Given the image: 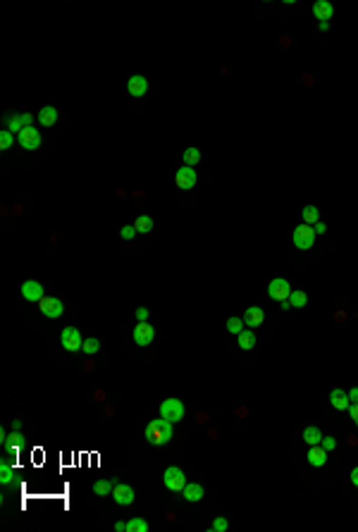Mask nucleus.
<instances>
[{
  "instance_id": "nucleus-28",
  "label": "nucleus",
  "mask_w": 358,
  "mask_h": 532,
  "mask_svg": "<svg viewBox=\"0 0 358 532\" xmlns=\"http://www.w3.org/2000/svg\"><path fill=\"white\" fill-rule=\"evenodd\" d=\"M182 158H184V165L193 167V165H196V162L201 160V151H198V148H186Z\"/></svg>"
},
{
  "instance_id": "nucleus-11",
  "label": "nucleus",
  "mask_w": 358,
  "mask_h": 532,
  "mask_svg": "<svg viewBox=\"0 0 358 532\" xmlns=\"http://www.w3.org/2000/svg\"><path fill=\"white\" fill-rule=\"evenodd\" d=\"M17 141H19V146L24 148V151H36V148L41 146V134H38V129H34V127H27V129H22Z\"/></svg>"
},
{
  "instance_id": "nucleus-10",
  "label": "nucleus",
  "mask_w": 358,
  "mask_h": 532,
  "mask_svg": "<svg viewBox=\"0 0 358 532\" xmlns=\"http://www.w3.org/2000/svg\"><path fill=\"white\" fill-rule=\"evenodd\" d=\"M38 308H41V313L46 315V318H50V320H57L65 313V305H62V301L60 298H53V296H46L38 303Z\"/></svg>"
},
{
  "instance_id": "nucleus-38",
  "label": "nucleus",
  "mask_w": 358,
  "mask_h": 532,
  "mask_svg": "<svg viewBox=\"0 0 358 532\" xmlns=\"http://www.w3.org/2000/svg\"><path fill=\"white\" fill-rule=\"evenodd\" d=\"M346 411H349V415H351V420L358 425V403H351V406L346 408Z\"/></svg>"
},
{
  "instance_id": "nucleus-17",
  "label": "nucleus",
  "mask_w": 358,
  "mask_h": 532,
  "mask_svg": "<svg viewBox=\"0 0 358 532\" xmlns=\"http://www.w3.org/2000/svg\"><path fill=\"white\" fill-rule=\"evenodd\" d=\"M330 403H332V408H337V411H346V408L351 406V401H349V394H346L344 389H332V394H330Z\"/></svg>"
},
{
  "instance_id": "nucleus-14",
  "label": "nucleus",
  "mask_w": 358,
  "mask_h": 532,
  "mask_svg": "<svg viewBox=\"0 0 358 532\" xmlns=\"http://www.w3.org/2000/svg\"><path fill=\"white\" fill-rule=\"evenodd\" d=\"M263 322H265V313H263V308H258V305H251V308H246V313H244V325H248V327H261Z\"/></svg>"
},
{
  "instance_id": "nucleus-22",
  "label": "nucleus",
  "mask_w": 358,
  "mask_h": 532,
  "mask_svg": "<svg viewBox=\"0 0 358 532\" xmlns=\"http://www.w3.org/2000/svg\"><path fill=\"white\" fill-rule=\"evenodd\" d=\"M239 337V349H244V351H251L255 346V334L251 332V330H244L241 334H236Z\"/></svg>"
},
{
  "instance_id": "nucleus-21",
  "label": "nucleus",
  "mask_w": 358,
  "mask_h": 532,
  "mask_svg": "<svg viewBox=\"0 0 358 532\" xmlns=\"http://www.w3.org/2000/svg\"><path fill=\"white\" fill-rule=\"evenodd\" d=\"M303 442L308 444V446H315V444L323 442V432H320L317 427H313V425H310V427L303 429Z\"/></svg>"
},
{
  "instance_id": "nucleus-25",
  "label": "nucleus",
  "mask_w": 358,
  "mask_h": 532,
  "mask_svg": "<svg viewBox=\"0 0 358 532\" xmlns=\"http://www.w3.org/2000/svg\"><path fill=\"white\" fill-rule=\"evenodd\" d=\"M289 303H291V308H303V305L308 303V294L306 291H291L289 294Z\"/></svg>"
},
{
  "instance_id": "nucleus-18",
  "label": "nucleus",
  "mask_w": 358,
  "mask_h": 532,
  "mask_svg": "<svg viewBox=\"0 0 358 532\" xmlns=\"http://www.w3.org/2000/svg\"><path fill=\"white\" fill-rule=\"evenodd\" d=\"M115 484H117V480L115 477H110V480H96L93 482V494L96 497H110L112 494V489H115Z\"/></svg>"
},
{
  "instance_id": "nucleus-23",
  "label": "nucleus",
  "mask_w": 358,
  "mask_h": 532,
  "mask_svg": "<svg viewBox=\"0 0 358 532\" xmlns=\"http://www.w3.org/2000/svg\"><path fill=\"white\" fill-rule=\"evenodd\" d=\"M5 127L10 129L12 134H17L19 136L22 129H24V125H22V115H5Z\"/></svg>"
},
{
  "instance_id": "nucleus-4",
  "label": "nucleus",
  "mask_w": 358,
  "mask_h": 532,
  "mask_svg": "<svg viewBox=\"0 0 358 532\" xmlns=\"http://www.w3.org/2000/svg\"><path fill=\"white\" fill-rule=\"evenodd\" d=\"M294 246L301 251H308L313 249V241H315V229L310 227V224H299L296 229H294Z\"/></svg>"
},
{
  "instance_id": "nucleus-24",
  "label": "nucleus",
  "mask_w": 358,
  "mask_h": 532,
  "mask_svg": "<svg viewBox=\"0 0 358 532\" xmlns=\"http://www.w3.org/2000/svg\"><path fill=\"white\" fill-rule=\"evenodd\" d=\"M134 227H136L138 234H148V232L153 229V220L148 217V215H138L136 222H134Z\"/></svg>"
},
{
  "instance_id": "nucleus-41",
  "label": "nucleus",
  "mask_w": 358,
  "mask_h": 532,
  "mask_svg": "<svg viewBox=\"0 0 358 532\" xmlns=\"http://www.w3.org/2000/svg\"><path fill=\"white\" fill-rule=\"evenodd\" d=\"M349 401H351V403H358V387H353L351 392H349Z\"/></svg>"
},
{
  "instance_id": "nucleus-42",
  "label": "nucleus",
  "mask_w": 358,
  "mask_h": 532,
  "mask_svg": "<svg viewBox=\"0 0 358 532\" xmlns=\"http://www.w3.org/2000/svg\"><path fill=\"white\" fill-rule=\"evenodd\" d=\"M351 484H353V487H358V465L351 470Z\"/></svg>"
},
{
  "instance_id": "nucleus-39",
  "label": "nucleus",
  "mask_w": 358,
  "mask_h": 532,
  "mask_svg": "<svg viewBox=\"0 0 358 532\" xmlns=\"http://www.w3.org/2000/svg\"><path fill=\"white\" fill-rule=\"evenodd\" d=\"M136 320H138V322L148 320V308H138V311H136Z\"/></svg>"
},
{
  "instance_id": "nucleus-35",
  "label": "nucleus",
  "mask_w": 358,
  "mask_h": 532,
  "mask_svg": "<svg viewBox=\"0 0 358 532\" xmlns=\"http://www.w3.org/2000/svg\"><path fill=\"white\" fill-rule=\"evenodd\" d=\"M320 446H323V449L327 451V454H330V451L334 449V446H337V439H334V437H323V442H320Z\"/></svg>"
},
{
  "instance_id": "nucleus-5",
  "label": "nucleus",
  "mask_w": 358,
  "mask_h": 532,
  "mask_svg": "<svg viewBox=\"0 0 358 532\" xmlns=\"http://www.w3.org/2000/svg\"><path fill=\"white\" fill-rule=\"evenodd\" d=\"M60 344L65 351H79V349H84V339H82V332L76 330V327H65L60 334Z\"/></svg>"
},
{
  "instance_id": "nucleus-7",
  "label": "nucleus",
  "mask_w": 358,
  "mask_h": 532,
  "mask_svg": "<svg viewBox=\"0 0 358 532\" xmlns=\"http://www.w3.org/2000/svg\"><path fill=\"white\" fill-rule=\"evenodd\" d=\"M22 298L29 301V303H41L46 294H43V284L36 282V279H27L22 284Z\"/></svg>"
},
{
  "instance_id": "nucleus-15",
  "label": "nucleus",
  "mask_w": 358,
  "mask_h": 532,
  "mask_svg": "<svg viewBox=\"0 0 358 532\" xmlns=\"http://www.w3.org/2000/svg\"><path fill=\"white\" fill-rule=\"evenodd\" d=\"M308 463L313 465V468H323V465L327 463V451H325L320 444L310 446V451H308Z\"/></svg>"
},
{
  "instance_id": "nucleus-33",
  "label": "nucleus",
  "mask_w": 358,
  "mask_h": 532,
  "mask_svg": "<svg viewBox=\"0 0 358 532\" xmlns=\"http://www.w3.org/2000/svg\"><path fill=\"white\" fill-rule=\"evenodd\" d=\"M98 349H101V341H98V339H93V337L84 339V351L89 353V356H91V353H96Z\"/></svg>"
},
{
  "instance_id": "nucleus-1",
  "label": "nucleus",
  "mask_w": 358,
  "mask_h": 532,
  "mask_svg": "<svg viewBox=\"0 0 358 532\" xmlns=\"http://www.w3.org/2000/svg\"><path fill=\"white\" fill-rule=\"evenodd\" d=\"M144 435H146V442L153 444V446H165V444L174 437L172 422L165 420V418H158V420H153V422L146 425Z\"/></svg>"
},
{
  "instance_id": "nucleus-37",
  "label": "nucleus",
  "mask_w": 358,
  "mask_h": 532,
  "mask_svg": "<svg viewBox=\"0 0 358 532\" xmlns=\"http://www.w3.org/2000/svg\"><path fill=\"white\" fill-rule=\"evenodd\" d=\"M22 125H24V129L27 127H34V115L31 112H22Z\"/></svg>"
},
{
  "instance_id": "nucleus-30",
  "label": "nucleus",
  "mask_w": 358,
  "mask_h": 532,
  "mask_svg": "<svg viewBox=\"0 0 358 532\" xmlns=\"http://www.w3.org/2000/svg\"><path fill=\"white\" fill-rule=\"evenodd\" d=\"M12 144H14V134L10 129H3L0 132V151H7Z\"/></svg>"
},
{
  "instance_id": "nucleus-3",
  "label": "nucleus",
  "mask_w": 358,
  "mask_h": 532,
  "mask_svg": "<svg viewBox=\"0 0 358 532\" xmlns=\"http://www.w3.org/2000/svg\"><path fill=\"white\" fill-rule=\"evenodd\" d=\"M163 484H165L170 492H184V487H186V475L182 473V468H177V465H170V468L165 470V475H163Z\"/></svg>"
},
{
  "instance_id": "nucleus-9",
  "label": "nucleus",
  "mask_w": 358,
  "mask_h": 532,
  "mask_svg": "<svg viewBox=\"0 0 358 532\" xmlns=\"http://www.w3.org/2000/svg\"><path fill=\"white\" fill-rule=\"evenodd\" d=\"M196 181H198V177H196V172H193V167H189V165L179 167L177 174H174V184H177L179 189H184V191L196 187Z\"/></svg>"
},
{
  "instance_id": "nucleus-16",
  "label": "nucleus",
  "mask_w": 358,
  "mask_h": 532,
  "mask_svg": "<svg viewBox=\"0 0 358 532\" xmlns=\"http://www.w3.org/2000/svg\"><path fill=\"white\" fill-rule=\"evenodd\" d=\"M313 14H315V19L327 22L332 14H334V5L327 3V0H317L315 5H313Z\"/></svg>"
},
{
  "instance_id": "nucleus-19",
  "label": "nucleus",
  "mask_w": 358,
  "mask_h": 532,
  "mask_svg": "<svg viewBox=\"0 0 358 532\" xmlns=\"http://www.w3.org/2000/svg\"><path fill=\"white\" fill-rule=\"evenodd\" d=\"M182 494H184V499L186 501H191V504H196V501H201V499L206 497V492H203V487H201L198 482H186Z\"/></svg>"
},
{
  "instance_id": "nucleus-12",
  "label": "nucleus",
  "mask_w": 358,
  "mask_h": 532,
  "mask_svg": "<svg viewBox=\"0 0 358 532\" xmlns=\"http://www.w3.org/2000/svg\"><path fill=\"white\" fill-rule=\"evenodd\" d=\"M127 89H129V96L134 98H141L148 93V79L141 74H134L129 76V81H127Z\"/></svg>"
},
{
  "instance_id": "nucleus-36",
  "label": "nucleus",
  "mask_w": 358,
  "mask_h": 532,
  "mask_svg": "<svg viewBox=\"0 0 358 532\" xmlns=\"http://www.w3.org/2000/svg\"><path fill=\"white\" fill-rule=\"evenodd\" d=\"M138 232H136V227L134 224H127V227H122V239H134Z\"/></svg>"
},
{
  "instance_id": "nucleus-29",
  "label": "nucleus",
  "mask_w": 358,
  "mask_h": 532,
  "mask_svg": "<svg viewBox=\"0 0 358 532\" xmlns=\"http://www.w3.org/2000/svg\"><path fill=\"white\" fill-rule=\"evenodd\" d=\"M12 477H14V473H12V468H10V463L3 461V463H0V482L10 484V482H12Z\"/></svg>"
},
{
  "instance_id": "nucleus-8",
  "label": "nucleus",
  "mask_w": 358,
  "mask_h": 532,
  "mask_svg": "<svg viewBox=\"0 0 358 532\" xmlns=\"http://www.w3.org/2000/svg\"><path fill=\"white\" fill-rule=\"evenodd\" d=\"M131 337H134V344L136 346H148V344H153V339H155V330H153V325L148 322V320H144V322H138V325L134 327Z\"/></svg>"
},
{
  "instance_id": "nucleus-40",
  "label": "nucleus",
  "mask_w": 358,
  "mask_h": 532,
  "mask_svg": "<svg viewBox=\"0 0 358 532\" xmlns=\"http://www.w3.org/2000/svg\"><path fill=\"white\" fill-rule=\"evenodd\" d=\"M313 229H315V234H325V232H327L325 222H315V224H313Z\"/></svg>"
},
{
  "instance_id": "nucleus-26",
  "label": "nucleus",
  "mask_w": 358,
  "mask_h": 532,
  "mask_svg": "<svg viewBox=\"0 0 358 532\" xmlns=\"http://www.w3.org/2000/svg\"><path fill=\"white\" fill-rule=\"evenodd\" d=\"M320 222V213H317L315 206H306L303 208V224H315Z\"/></svg>"
},
{
  "instance_id": "nucleus-32",
  "label": "nucleus",
  "mask_w": 358,
  "mask_h": 532,
  "mask_svg": "<svg viewBox=\"0 0 358 532\" xmlns=\"http://www.w3.org/2000/svg\"><path fill=\"white\" fill-rule=\"evenodd\" d=\"M22 439H24V437L19 435V429H12V435L7 437V439H5V442H3V444H5L7 449H14V446H17V444L22 442Z\"/></svg>"
},
{
  "instance_id": "nucleus-31",
  "label": "nucleus",
  "mask_w": 358,
  "mask_h": 532,
  "mask_svg": "<svg viewBox=\"0 0 358 532\" xmlns=\"http://www.w3.org/2000/svg\"><path fill=\"white\" fill-rule=\"evenodd\" d=\"M227 330L232 334H241V332H244V320H241V318H229L227 320Z\"/></svg>"
},
{
  "instance_id": "nucleus-27",
  "label": "nucleus",
  "mask_w": 358,
  "mask_h": 532,
  "mask_svg": "<svg viewBox=\"0 0 358 532\" xmlns=\"http://www.w3.org/2000/svg\"><path fill=\"white\" fill-rule=\"evenodd\" d=\"M127 532H148V523H146L144 518H131L129 523H127Z\"/></svg>"
},
{
  "instance_id": "nucleus-43",
  "label": "nucleus",
  "mask_w": 358,
  "mask_h": 532,
  "mask_svg": "<svg viewBox=\"0 0 358 532\" xmlns=\"http://www.w3.org/2000/svg\"><path fill=\"white\" fill-rule=\"evenodd\" d=\"M115 530H117V532H127V523H115Z\"/></svg>"
},
{
  "instance_id": "nucleus-2",
  "label": "nucleus",
  "mask_w": 358,
  "mask_h": 532,
  "mask_svg": "<svg viewBox=\"0 0 358 532\" xmlns=\"http://www.w3.org/2000/svg\"><path fill=\"white\" fill-rule=\"evenodd\" d=\"M184 413H186V408H184V403H182L179 399H165L163 403H160V418L170 420L172 425L182 420Z\"/></svg>"
},
{
  "instance_id": "nucleus-34",
  "label": "nucleus",
  "mask_w": 358,
  "mask_h": 532,
  "mask_svg": "<svg viewBox=\"0 0 358 532\" xmlns=\"http://www.w3.org/2000/svg\"><path fill=\"white\" fill-rule=\"evenodd\" d=\"M229 527V523L225 518H215L213 523H210V532H225Z\"/></svg>"
},
{
  "instance_id": "nucleus-20",
  "label": "nucleus",
  "mask_w": 358,
  "mask_h": 532,
  "mask_svg": "<svg viewBox=\"0 0 358 532\" xmlns=\"http://www.w3.org/2000/svg\"><path fill=\"white\" fill-rule=\"evenodd\" d=\"M38 122H41L43 127H53L57 122V110L53 108V105L41 108V112H38Z\"/></svg>"
},
{
  "instance_id": "nucleus-13",
  "label": "nucleus",
  "mask_w": 358,
  "mask_h": 532,
  "mask_svg": "<svg viewBox=\"0 0 358 532\" xmlns=\"http://www.w3.org/2000/svg\"><path fill=\"white\" fill-rule=\"evenodd\" d=\"M112 499H115V504H120V506H129L131 501H134V489H131L129 484L117 482L115 484V489H112Z\"/></svg>"
},
{
  "instance_id": "nucleus-6",
  "label": "nucleus",
  "mask_w": 358,
  "mask_h": 532,
  "mask_svg": "<svg viewBox=\"0 0 358 532\" xmlns=\"http://www.w3.org/2000/svg\"><path fill=\"white\" fill-rule=\"evenodd\" d=\"M291 294V287L287 279H282V277H277V279H272V282L268 284V296L272 298V301H277V303H282V301H287Z\"/></svg>"
}]
</instances>
